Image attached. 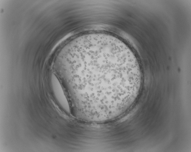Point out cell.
<instances>
[{"label":"cell","instance_id":"obj_1","mask_svg":"<svg viewBox=\"0 0 191 152\" xmlns=\"http://www.w3.org/2000/svg\"><path fill=\"white\" fill-rule=\"evenodd\" d=\"M61 69L69 86L74 110L85 118L113 119L132 104L141 75L129 48L112 36L83 35L63 55Z\"/></svg>","mask_w":191,"mask_h":152}]
</instances>
